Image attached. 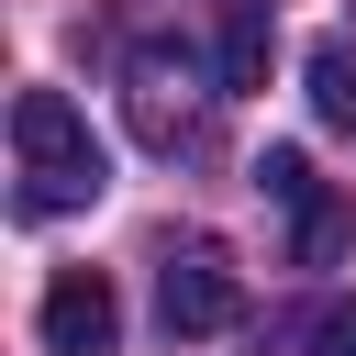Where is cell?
Returning <instances> with one entry per match:
<instances>
[{
    "label": "cell",
    "mask_w": 356,
    "mask_h": 356,
    "mask_svg": "<svg viewBox=\"0 0 356 356\" xmlns=\"http://www.w3.org/2000/svg\"><path fill=\"white\" fill-rule=\"evenodd\" d=\"M11 167H22V211H89L111 189V156H100V134H89V111L67 89L11 100Z\"/></svg>",
    "instance_id": "obj_1"
},
{
    "label": "cell",
    "mask_w": 356,
    "mask_h": 356,
    "mask_svg": "<svg viewBox=\"0 0 356 356\" xmlns=\"http://www.w3.org/2000/svg\"><path fill=\"white\" fill-rule=\"evenodd\" d=\"M156 312H167V334H222V323L245 312L222 245H167V267H156Z\"/></svg>",
    "instance_id": "obj_2"
},
{
    "label": "cell",
    "mask_w": 356,
    "mask_h": 356,
    "mask_svg": "<svg viewBox=\"0 0 356 356\" xmlns=\"http://www.w3.org/2000/svg\"><path fill=\"white\" fill-rule=\"evenodd\" d=\"M33 334H44V356H111V334H122L111 278H100V267H56V289H44V312H33Z\"/></svg>",
    "instance_id": "obj_3"
},
{
    "label": "cell",
    "mask_w": 356,
    "mask_h": 356,
    "mask_svg": "<svg viewBox=\"0 0 356 356\" xmlns=\"http://www.w3.org/2000/svg\"><path fill=\"white\" fill-rule=\"evenodd\" d=\"M134 134H145L156 156H178V145L200 134V100H189V44H145V56H134Z\"/></svg>",
    "instance_id": "obj_4"
},
{
    "label": "cell",
    "mask_w": 356,
    "mask_h": 356,
    "mask_svg": "<svg viewBox=\"0 0 356 356\" xmlns=\"http://www.w3.org/2000/svg\"><path fill=\"white\" fill-rule=\"evenodd\" d=\"M312 111H323V134H356V44L345 33L312 44Z\"/></svg>",
    "instance_id": "obj_5"
},
{
    "label": "cell",
    "mask_w": 356,
    "mask_h": 356,
    "mask_svg": "<svg viewBox=\"0 0 356 356\" xmlns=\"http://www.w3.org/2000/svg\"><path fill=\"white\" fill-rule=\"evenodd\" d=\"M345 234H356V200H334V189H312V200L289 211V245H300V267H323Z\"/></svg>",
    "instance_id": "obj_6"
},
{
    "label": "cell",
    "mask_w": 356,
    "mask_h": 356,
    "mask_svg": "<svg viewBox=\"0 0 356 356\" xmlns=\"http://www.w3.org/2000/svg\"><path fill=\"white\" fill-rule=\"evenodd\" d=\"M267 78V11H234L222 22V89H256Z\"/></svg>",
    "instance_id": "obj_7"
},
{
    "label": "cell",
    "mask_w": 356,
    "mask_h": 356,
    "mask_svg": "<svg viewBox=\"0 0 356 356\" xmlns=\"http://www.w3.org/2000/svg\"><path fill=\"white\" fill-rule=\"evenodd\" d=\"M256 189H267L278 211H300V200H312L323 178H312V156H300V145H267V156H256Z\"/></svg>",
    "instance_id": "obj_8"
},
{
    "label": "cell",
    "mask_w": 356,
    "mask_h": 356,
    "mask_svg": "<svg viewBox=\"0 0 356 356\" xmlns=\"http://www.w3.org/2000/svg\"><path fill=\"white\" fill-rule=\"evenodd\" d=\"M312 356H356V300H334V312L312 323Z\"/></svg>",
    "instance_id": "obj_9"
},
{
    "label": "cell",
    "mask_w": 356,
    "mask_h": 356,
    "mask_svg": "<svg viewBox=\"0 0 356 356\" xmlns=\"http://www.w3.org/2000/svg\"><path fill=\"white\" fill-rule=\"evenodd\" d=\"M234 11H267V0H234Z\"/></svg>",
    "instance_id": "obj_10"
}]
</instances>
